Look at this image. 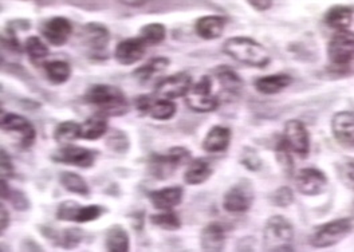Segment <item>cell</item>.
<instances>
[{"label": "cell", "instance_id": "6da1fadb", "mask_svg": "<svg viewBox=\"0 0 354 252\" xmlns=\"http://www.w3.org/2000/svg\"><path fill=\"white\" fill-rule=\"evenodd\" d=\"M84 102L91 106L95 113L105 117H121L129 112V102L118 88L98 84L90 86L84 94Z\"/></svg>", "mask_w": 354, "mask_h": 252}, {"label": "cell", "instance_id": "7a4b0ae2", "mask_svg": "<svg viewBox=\"0 0 354 252\" xmlns=\"http://www.w3.org/2000/svg\"><path fill=\"white\" fill-rule=\"evenodd\" d=\"M221 51L238 64L248 68L265 69L271 62V57L267 48L250 37L228 38L223 43Z\"/></svg>", "mask_w": 354, "mask_h": 252}, {"label": "cell", "instance_id": "3957f363", "mask_svg": "<svg viewBox=\"0 0 354 252\" xmlns=\"http://www.w3.org/2000/svg\"><path fill=\"white\" fill-rule=\"evenodd\" d=\"M329 69L337 75H346L354 70V34L342 30L337 31L328 43Z\"/></svg>", "mask_w": 354, "mask_h": 252}, {"label": "cell", "instance_id": "277c9868", "mask_svg": "<svg viewBox=\"0 0 354 252\" xmlns=\"http://www.w3.org/2000/svg\"><path fill=\"white\" fill-rule=\"evenodd\" d=\"M294 227L285 216H271L263 229L266 251H292Z\"/></svg>", "mask_w": 354, "mask_h": 252}, {"label": "cell", "instance_id": "5b68a950", "mask_svg": "<svg viewBox=\"0 0 354 252\" xmlns=\"http://www.w3.org/2000/svg\"><path fill=\"white\" fill-rule=\"evenodd\" d=\"M352 219H335L333 222L317 227L310 236V244L315 249H329L342 242L352 232Z\"/></svg>", "mask_w": 354, "mask_h": 252}, {"label": "cell", "instance_id": "8992f818", "mask_svg": "<svg viewBox=\"0 0 354 252\" xmlns=\"http://www.w3.org/2000/svg\"><path fill=\"white\" fill-rule=\"evenodd\" d=\"M255 193L252 183L248 180H242L228 188L223 196V209L232 215L245 213L254 204Z\"/></svg>", "mask_w": 354, "mask_h": 252}, {"label": "cell", "instance_id": "52a82bcc", "mask_svg": "<svg viewBox=\"0 0 354 252\" xmlns=\"http://www.w3.org/2000/svg\"><path fill=\"white\" fill-rule=\"evenodd\" d=\"M104 215V206L98 204L82 206L74 200L62 202L55 212V217L59 222H71L85 224L98 220Z\"/></svg>", "mask_w": 354, "mask_h": 252}, {"label": "cell", "instance_id": "ba28073f", "mask_svg": "<svg viewBox=\"0 0 354 252\" xmlns=\"http://www.w3.org/2000/svg\"><path fill=\"white\" fill-rule=\"evenodd\" d=\"M1 130L17 138L24 149L31 148L37 138L34 125L26 117L15 113H8L1 118Z\"/></svg>", "mask_w": 354, "mask_h": 252}, {"label": "cell", "instance_id": "9c48e42d", "mask_svg": "<svg viewBox=\"0 0 354 252\" xmlns=\"http://www.w3.org/2000/svg\"><path fill=\"white\" fill-rule=\"evenodd\" d=\"M192 77L187 71H178L160 79L155 86L156 97L177 99L185 98L192 88Z\"/></svg>", "mask_w": 354, "mask_h": 252}, {"label": "cell", "instance_id": "30bf717a", "mask_svg": "<svg viewBox=\"0 0 354 252\" xmlns=\"http://www.w3.org/2000/svg\"><path fill=\"white\" fill-rule=\"evenodd\" d=\"M95 159H97V153L94 151L84 146L71 145V144L65 145L51 156V160L54 162L71 165L82 169L91 168L95 162Z\"/></svg>", "mask_w": 354, "mask_h": 252}, {"label": "cell", "instance_id": "8fae6325", "mask_svg": "<svg viewBox=\"0 0 354 252\" xmlns=\"http://www.w3.org/2000/svg\"><path fill=\"white\" fill-rule=\"evenodd\" d=\"M283 138L290 149L299 159H306L310 153V135L305 124L299 119H288L285 125Z\"/></svg>", "mask_w": 354, "mask_h": 252}, {"label": "cell", "instance_id": "7c38bea8", "mask_svg": "<svg viewBox=\"0 0 354 252\" xmlns=\"http://www.w3.org/2000/svg\"><path fill=\"white\" fill-rule=\"evenodd\" d=\"M297 189L305 196H318L328 189L326 175L315 168H304L295 177Z\"/></svg>", "mask_w": 354, "mask_h": 252}, {"label": "cell", "instance_id": "4fadbf2b", "mask_svg": "<svg viewBox=\"0 0 354 252\" xmlns=\"http://www.w3.org/2000/svg\"><path fill=\"white\" fill-rule=\"evenodd\" d=\"M41 32L48 45L64 46L73 34V24L64 17H54L44 22Z\"/></svg>", "mask_w": 354, "mask_h": 252}, {"label": "cell", "instance_id": "5bb4252c", "mask_svg": "<svg viewBox=\"0 0 354 252\" xmlns=\"http://www.w3.org/2000/svg\"><path fill=\"white\" fill-rule=\"evenodd\" d=\"M147 47L140 37L125 39L115 46L114 59L122 66H132L145 57Z\"/></svg>", "mask_w": 354, "mask_h": 252}, {"label": "cell", "instance_id": "9a60e30c", "mask_svg": "<svg viewBox=\"0 0 354 252\" xmlns=\"http://www.w3.org/2000/svg\"><path fill=\"white\" fill-rule=\"evenodd\" d=\"M332 133L335 141L348 149L354 148V113L338 112L333 115Z\"/></svg>", "mask_w": 354, "mask_h": 252}, {"label": "cell", "instance_id": "2e32d148", "mask_svg": "<svg viewBox=\"0 0 354 252\" xmlns=\"http://www.w3.org/2000/svg\"><path fill=\"white\" fill-rule=\"evenodd\" d=\"M82 43L93 52L105 51L111 43V31L105 24L86 23L82 27Z\"/></svg>", "mask_w": 354, "mask_h": 252}, {"label": "cell", "instance_id": "e0dca14e", "mask_svg": "<svg viewBox=\"0 0 354 252\" xmlns=\"http://www.w3.org/2000/svg\"><path fill=\"white\" fill-rule=\"evenodd\" d=\"M148 199L157 211H172L175 206L181 204L184 199V189L178 185L165 186L149 192Z\"/></svg>", "mask_w": 354, "mask_h": 252}, {"label": "cell", "instance_id": "ac0fdd59", "mask_svg": "<svg viewBox=\"0 0 354 252\" xmlns=\"http://www.w3.org/2000/svg\"><path fill=\"white\" fill-rule=\"evenodd\" d=\"M200 247L203 251H223L225 247L224 226L219 222L208 223L200 232Z\"/></svg>", "mask_w": 354, "mask_h": 252}, {"label": "cell", "instance_id": "d6986e66", "mask_svg": "<svg viewBox=\"0 0 354 252\" xmlns=\"http://www.w3.org/2000/svg\"><path fill=\"white\" fill-rule=\"evenodd\" d=\"M232 138V132L227 126H212L203 139V151L207 153H223L228 149Z\"/></svg>", "mask_w": 354, "mask_h": 252}, {"label": "cell", "instance_id": "ffe728a7", "mask_svg": "<svg viewBox=\"0 0 354 252\" xmlns=\"http://www.w3.org/2000/svg\"><path fill=\"white\" fill-rule=\"evenodd\" d=\"M227 19L221 15L201 17L195 23L196 35L204 41H215L224 32Z\"/></svg>", "mask_w": 354, "mask_h": 252}, {"label": "cell", "instance_id": "44dd1931", "mask_svg": "<svg viewBox=\"0 0 354 252\" xmlns=\"http://www.w3.org/2000/svg\"><path fill=\"white\" fill-rule=\"evenodd\" d=\"M214 75L218 78L223 93L228 97H239L243 90L244 82L242 77L230 66H218L214 70Z\"/></svg>", "mask_w": 354, "mask_h": 252}, {"label": "cell", "instance_id": "7402d4cb", "mask_svg": "<svg viewBox=\"0 0 354 252\" xmlns=\"http://www.w3.org/2000/svg\"><path fill=\"white\" fill-rule=\"evenodd\" d=\"M291 82H292V78L288 74H271V75L259 77L254 82V86L257 92L261 94L274 95L288 89Z\"/></svg>", "mask_w": 354, "mask_h": 252}, {"label": "cell", "instance_id": "603a6c76", "mask_svg": "<svg viewBox=\"0 0 354 252\" xmlns=\"http://www.w3.org/2000/svg\"><path fill=\"white\" fill-rule=\"evenodd\" d=\"M324 21L326 26L335 31L348 30L353 23V10L342 4L333 6L326 11Z\"/></svg>", "mask_w": 354, "mask_h": 252}, {"label": "cell", "instance_id": "cb8c5ba5", "mask_svg": "<svg viewBox=\"0 0 354 252\" xmlns=\"http://www.w3.org/2000/svg\"><path fill=\"white\" fill-rule=\"evenodd\" d=\"M187 106L195 113H211L221 106V98L212 94H195L188 93L185 95Z\"/></svg>", "mask_w": 354, "mask_h": 252}, {"label": "cell", "instance_id": "d4e9b609", "mask_svg": "<svg viewBox=\"0 0 354 252\" xmlns=\"http://www.w3.org/2000/svg\"><path fill=\"white\" fill-rule=\"evenodd\" d=\"M105 247L109 252H128L131 250V236L120 224H114L105 233Z\"/></svg>", "mask_w": 354, "mask_h": 252}, {"label": "cell", "instance_id": "484cf974", "mask_svg": "<svg viewBox=\"0 0 354 252\" xmlns=\"http://www.w3.org/2000/svg\"><path fill=\"white\" fill-rule=\"evenodd\" d=\"M214 173L211 164L204 159H195L188 164L184 172V183L188 185L204 184Z\"/></svg>", "mask_w": 354, "mask_h": 252}, {"label": "cell", "instance_id": "4316f807", "mask_svg": "<svg viewBox=\"0 0 354 252\" xmlns=\"http://www.w3.org/2000/svg\"><path fill=\"white\" fill-rule=\"evenodd\" d=\"M82 138L88 141H95L104 137L108 133V117L94 113L81 124Z\"/></svg>", "mask_w": 354, "mask_h": 252}, {"label": "cell", "instance_id": "83f0119b", "mask_svg": "<svg viewBox=\"0 0 354 252\" xmlns=\"http://www.w3.org/2000/svg\"><path fill=\"white\" fill-rule=\"evenodd\" d=\"M47 238L51 239V240H55V244L62 247V249L73 250V249H77L81 244V242L84 239V231L81 229H77V227L64 229L61 232L48 229Z\"/></svg>", "mask_w": 354, "mask_h": 252}, {"label": "cell", "instance_id": "f1b7e54d", "mask_svg": "<svg viewBox=\"0 0 354 252\" xmlns=\"http://www.w3.org/2000/svg\"><path fill=\"white\" fill-rule=\"evenodd\" d=\"M80 138H82V126L73 119L58 124L54 130V139L62 145H68Z\"/></svg>", "mask_w": 354, "mask_h": 252}, {"label": "cell", "instance_id": "f546056e", "mask_svg": "<svg viewBox=\"0 0 354 252\" xmlns=\"http://www.w3.org/2000/svg\"><path fill=\"white\" fill-rule=\"evenodd\" d=\"M171 65V61L167 57H155L149 59L145 65L137 68L133 71V77L141 82L149 81L155 74L167 69Z\"/></svg>", "mask_w": 354, "mask_h": 252}, {"label": "cell", "instance_id": "4dcf8cb0", "mask_svg": "<svg viewBox=\"0 0 354 252\" xmlns=\"http://www.w3.org/2000/svg\"><path fill=\"white\" fill-rule=\"evenodd\" d=\"M24 51H26L30 62L37 66L42 65L50 54V50L47 45L37 35H31L27 38L26 45H24Z\"/></svg>", "mask_w": 354, "mask_h": 252}, {"label": "cell", "instance_id": "1f68e13d", "mask_svg": "<svg viewBox=\"0 0 354 252\" xmlns=\"http://www.w3.org/2000/svg\"><path fill=\"white\" fill-rule=\"evenodd\" d=\"M44 66L46 77L53 85H64L71 77V66L65 61H51Z\"/></svg>", "mask_w": 354, "mask_h": 252}, {"label": "cell", "instance_id": "d6a6232c", "mask_svg": "<svg viewBox=\"0 0 354 252\" xmlns=\"http://www.w3.org/2000/svg\"><path fill=\"white\" fill-rule=\"evenodd\" d=\"M59 183L70 193L81 195L84 197L90 196V188L86 180L75 172H62L59 175Z\"/></svg>", "mask_w": 354, "mask_h": 252}, {"label": "cell", "instance_id": "836d02e7", "mask_svg": "<svg viewBox=\"0 0 354 252\" xmlns=\"http://www.w3.org/2000/svg\"><path fill=\"white\" fill-rule=\"evenodd\" d=\"M147 46H157L167 38V27L162 23H148L141 27L138 35Z\"/></svg>", "mask_w": 354, "mask_h": 252}, {"label": "cell", "instance_id": "e575fe53", "mask_svg": "<svg viewBox=\"0 0 354 252\" xmlns=\"http://www.w3.org/2000/svg\"><path fill=\"white\" fill-rule=\"evenodd\" d=\"M149 222L152 226L164 231H177L181 229V220L176 212H174V209L160 211V213L151 215Z\"/></svg>", "mask_w": 354, "mask_h": 252}, {"label": "cell", "instance_id": "d590c367", "mask_svg": "<svg viewBox=\"0 0 354 252\" xmlns=\"http://www.w3.org/2000/svg\"><path fill=\"white\" fill-rule=\"evenodd\" d=\"M177 112V105L168 98H156L155 104L149 112V115L156 121H169Z\"/></svg>", "mask_w": 354, "mask_h": 252}, {"label": "cell", "instance_id": "8d00e7d4", "mask_svg": "<svg viewBox=\"0 0 354 252\" xmlns=\"http://www.w3.org/2000/svg\"><path fill=\"white\" fill-rule=\"evenodd\" d=\"M149 166H151V172L152 175L157 177V179H167L169 177L174 171L176 169L168 159L165 155H161V153H153L151 157H149Z\"/></svg>", "mask_w": 354, "mask_h": 252}, {"label": "cell", "instance_id": "74e56055", "mask_svg": "<svg viewBox=\"0 0 354 252\" xmlns=\"http://www.w3.org/2000/svg\"><path fill=\"white\" fill-rule=\"evenodd\" d=\"M105 144L109 151L118 155H125L131 148V139L128 137V135L118 129L111 130L109 136L106 137Z\"/></svg>", "mask_w": 354, "mask_h": 252}, {"label": "cell", "instance_id": "f35d334b", "mask_svg": "<svg viewBox=\"0 0 354 252\" xmlns=\"http://www.w3.org/2000/svg\"><path fill=\"white\" fill-rule=\"evenodd\" d=\"M291 149L286 142L285 138H282L275 148V153H277V160L279 162L281 168L288 173L291 175L292 169H294V164H292V157H291Z\"/></svg>", "mask_w": 354, "mask_h": 252}, {"label": "cell", "instance_id": "ab89813d", "mask_svg": "<svg viewBox=\"0 0 354 252\" xmlns=\"http://www.w3.org/2000/svg\"><path fill=\"white\" fill-rule=\"evenodd\" d=\"M168 161L175 166L178 168L181 165H188L191 161H192V155H191V151L184 148V146H174L171 148L167 153H165Z\"/></svg>", "mask_w": 354, "mask_h": 252}, {"label": "cell", "instance_id": "60d3db41", "mask_svg": "<svg viewBox=\"0 0 354 252\" xmlns=\"http://www.w3.org/2000/svg\"><path fill=\"white\" fill-rule=\"evenodd\" d=\"M271 203L279 208H286L294 203V192L290 186H281L271 195Z\"/></svg>", "mask_w": 354, "mask_h": 252}, {"label": "cell", "instance_id": "b9f144b4", "mask_svg": "<svg viewBox=\"0 0 354 252\" xmlns=\"http://www.w3.org/2000/svg\"><path fill=\"white\" fill-rule=\"evenodd\" d=\"M1 45H3L4 48H7V50H10L12 52H18L19 54L22 51L21 43H19V41L17 38V32H15V30L10 24L6 27L4 34L1 37Z\"/></svg>", "mask_w": 354, "mask_h": 252}, {"label": "cell", "instance_id": "7bdbcfd3", "mask_svg": "<svg viewBox=\"0 0 354 252\" xmlns=\"http://www.w3.org/2000/svg\"><path fill=\"white\" fill-rule=\"evenodd\" d=\"M338 176L346 188L354 191V161L342 162L338 169Z\"/></svg>", "mask_w": 354, "mask_h": 252}, {"label": "cell", "instance_id": "ee69618b", "mask_svg": "<svg viewBox=\"0 0 354 252\" xmlns=\"http://www.w3.org/2000/svg\"><path fill=\"white\" fill-rule=\"evenodd\" d=\"M241 162L243 164L244 166L248 169V171H258L261 166H262V160L259 159L258 153L250 148H245L244 149L243 155H242V159Z\"/></svg>", "mask_w": 354, "mask_h": 252}, {"label": "cell", "instance_id": "f6af8a7d", "mask_svg": "<svg viewBox=\"0 0 354 252\" xmlns=\"http://www.w3.org/2000/svg\"><path fill=\"white\" fill-rule=\"evenodd\" d=\"M156 98L153 95H149V94H142V95H138L136 99H134V108L137 109V112L141 115H149V112L155 104Z\"/></svg>", "mask_w": 354, "mask_h": 252}, {"label": "cell", "instance_id": "bcb514c9", "mask_svg": "<svg viewBox=\"0 0 354 252\" xmlns=\"http://www.w3.org/2000/svg\"><path fill=\"white\" fill-rule=\"evenodd\" d=\"M7 200L12 204V206L17 211L23 212V211H27L30 208L28 197L26 196V193H23L22 191H11Z\"/></svg>", "mask_w": 354, "mask_h": 252}, {"label": "cell", "instance_id": "7dc6e473", "mask_svg": "<svg viewBox=\"0 0 354 252\" xmlns=\"http://www.w3.org/2000/svg\"><path fill=\"white\" fill-rule=\"evenodd\" d=\"M1 173H3V176H6V179L11 177L14 173L12 161L6 151H1Z\"/></svg>", "mask_w": 354, "mask_h": 252}, {"label": "cell", "instance_id": "c3c4849f", "mask_svg": "<svg viewBox=\"0 0 354 252\" xmlns=\"http://www.w3.org/2000/svg\"><path fill=\"white\" fill-rule=\"evenodd\" d=\"M247 3L257 11H267L272 6V0H247Z\"/></svg>", "mask_w": 354, "mask_h": 252}, {"label": "cell", "instance_id": "681fc988", "mask_svg": "<svg viewBox=\"0 0 354 252\" xmlns=\"http://www.w3.org/2000/svg\"><path fill=\"white\" fill-rule=\"evenodd\" d=\"M0 213H1L0 229H1V232H3V231L8 229V226H10V213H8L7 208L4 206H1V208H0Z\"/></svg>", "mask_w": 354, "mask_h": 252}, {"label": "cell", "instance_id": "f907efd6", "mask_svg": "<svg viewBox=\"0 0 354 252\" xmlns=\"http://www.w3.org/2000/svg\"><path fill=\"white\" fill-rule=\"evenodd\" d=\"M120 1L128 7H141L147 4L149 0H120Z\"/></svg>", "mask_w": 354, "mask_h": 252}]
</instances>
